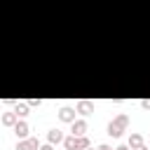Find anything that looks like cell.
Here are the masks:
<instances>
[{"label": "cell", "instance_id": "6da1fadb", "mask_svg": "<svg viewBox=\"0 0 150 150\" xmlns=\"http://www.w3.org/2000/svg\"><path fill=\"white\" fill-rule=\"evenodd\" d=\"M127 127H129V115H127V112H120L115 120H110V124H108V134H110L112 138H120L122 131H127Z\"/></svg>", "mask_w": 150, "mask_h": 150}, {"label": "cell", "instance_id": "7a4b0ae2", "mask_svg": "<svg viewBox=\"0 0 150 150\" xmlns=\"http://www.w3.org/2000/svg\"><path fill=\"white\" fill-rule=\"evenodd\" d=\"M40 141L38 138H19V145H16V150H40Z\"/></svg>", "mask_w": 150, "mask_h": 150}, {"label": "cell", "instance_id": "3957f363", "mask_svg": "<svg viewBox=\"0 0 150 150\" xmlns=\"http://www.w3.org/2000/svg\"><path fill=\"white\" fill-rule=\"evenodd\" d=\"M75 112H77V108H61L59 110V120L61 122H75Z\"/></svg>", "mask_w": 150, "mask_h": 150}, {"label": "cell", "instance_id": "277c9868", "mask_svg": "<svg viewBox=\"0 0 150 150\" xmlns=\"http://www.w3.org/2000/svg\"><path fill=\"white\" fill-rule=\"evenodd\" d=\"M28 131H30V127H28V122H23V120H19V122L14 124V134H16L19 138H28Z\"/></svg>", "mask_w": 150, "mask_h": 150}, {"label": "cell", "instance_id": "5b68a950", "mask_svg": "<svg viewBox=\"0 0 150 150\" xmlns=\"http://www.w3.org/2000/svg\"><path fill=\"white\" fill-rule=\"evenodd\" d=\"M63 138H66V136H63V131H61V129H49V131H47V141H49V143H54V145L63 143Z\"/></svg>", "mask_w": 150, "mask_h": 150}, {"label": "cell", "instance_id": "8992f818", "mask_svg": "<svg viewBox=\"0 0 150 150\" xmlns=\"http://www.w3.org/2000/svg\"><path fill=\"white\" fill-rule=\"evenodd\" d=\"M70 124H73L70 129H73L75 136H84V134H87V120H75V122H70Z\"/></svg>", "mask_w": 150, "mask_h": 150}, {"label": "cell", "instance_id": "52a82bcc", "mask_svg": "<svg viewBox=\"0 0 150 150\" xmlns=\"http://www.w3.org/2000/svg\"><path fill=\"white\" fill-rule=\"evenodd\" d=\"M63 148L66 150H80V136H75V134L73 136H66L63 138Z\"/></svg>", "mask_w": 150, "mask_h": 150}, {"label": "cell", "instance_id": "ba28073f", "mask_svg": "<svg viewBox=\"0 0 150 150\" xmlns=\"http://www.w3.org/2000/svg\"><path fill=\"white\" fill-rule=\"evenodd\" d=\"M16 122H19V115H16L14 110H12V112H5V115H2V124H5V127H14Z\"/></svg>", "mask_w": 150, "mask_h": 150}, {"label": "cell", "instance_id": "9c48e42d", "mask_svg": "<svg viewBox=\"0 0 150 150\" xmlns=\"http://www.w3.org/2000/svg\"><path fill=\"white\" fill-rule=\"evenodd\" d=\"M91 110H94V103H91V101H80V103H77V112H80V115H89Z\"/></svg>", "mask_w": 150, "mask_h": 150}, {"label": "cell", "instance_id": "30bf717a", "mask_svg": "<svg viewBox=\"0 0 150 150\" xmlns=\"http://www.w3.org/2000/svg\"><path fill=\"white\" fill-rule=\"evenodd\" d=\"M138 145H143V136L141 134H131L129 136V148H138Z\"/></svg>", "mask_w": 150, "mask_h": 150}, {"label": "cell", "instance_id": "8fae6325", "mask_svg": "<svg viewBox=\"0 0 150 150\" xmlns=\"http://www.w3.org/2000/svg\"><path fill=\"white\" fill-rule=\"evenodd\" d=\"M28 108H30L28 103H16V108H14V112H16L19 117H26V115H28Z\"/></svg>", "mask_w": 150, "mask_h": 150}, {"label": "cell", "instance_id": "7c38bea8", "mask_svg": "<svg viewBox=\"0 0 150 150\" xmlns=\"http://www.w3.org/2000/svg\"><path fill=\"white\" fill-rule=\"evenodd\" d=\"M26 103H28V105H40V103H42V98H28Z\"/></svg>", "mask_w": 150, "mask_h": 150}, {"label": "cell", "instance_id": "4fadbf2b", "mask_svg": "<svg viewBox=\"0 0 150 150\" xmlns=\"http://www.w3.org/2000/svg\"><path fill=\"white\" fill-rule=\"evenodd\" d=\"M141 108H143V110H150V98H143V101H141Z\"/></svg>", "mask_w": 150, "mask_h": 150}, {"label": "cell", "instance_id": "5bb4252c", "mask_svg": "<svg viewBox=\"0 0 150 150\" xmlns=\"http://www.w3.org/2000/svg\"><path fill=\"white\" fill-rule=\"evenodd\" d=\"M40 150H54V143H49V141H47L45 145H40Z\"/></svg>", "mask_w": 150, "mask_h": 150}, {"label": "cell", "instance_id": "9a60e30c", "mask_svg": "<svg viewBox=\"0 0 150 150\" xmlns=\"http://www.w3.org/2000/svg\"><path fill=\"white\" fill-rule=\"evenodd\" d=\"M96 150H115V148H110V145H105V143H103V145H98Z\"/></svg>", "mask_w": 150, "mask_h": 150}, {"label": "cell", "instance_id": "2e32d148", "mask_svg": "<svg viewBox=\"0 0 150 150\" xmlns=\"http://www.w3.org/2000/svg\"><path fill=\"white\" fill-rule=\"evenodd\" d=\"M131 150H150V148H148V145L143 143V145H138V148H131Z\"/></svg>", "mask_w": 150, "mask_h": 150}, {"label": "cell", "instance_id": "e0dca14e", "mask_svg": "<svg viewBox=\"0 0 150 150\" xmlns=\"http://www.w3.org/2000/svg\"><path fill=\"white\" fill-rule=\"evenodd\" d=\"M115 150H131V148H127V145H117Z\"/></svg>", "mask_w": 150, "mask_h": 150}, {"label": "cell", "instance_id": "ac0fdd59", "mask_svg": "<svg viewBox=\"0 0 150 150\" xmlns=\"http://www.w3.org/2000/svg\"><path fill=\"white\" fill-rule=\"evenodd\" d=\"M84 150H94V148H91V145H89V148H84Z\"/></svg>", "mask_w": 150, "mask_h": 150}]
</instances>
